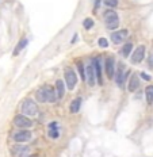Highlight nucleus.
Instances as JSON below:
<instances>
[{
    "label": "nucleus",
    "mask_w": 153,
    "mask_h": 157,
    "mask_svg": "<svg viewBox=\"0 0 153 157\" xmlns=\"http://www.w3.org/2000/svg\"><path fill=\"white\" fill-rule=\"evenodd\" d=\"M27 43H28V39L27 38H23V39H21L18 42V45H16V48H15V50H14V56H18L19 53H21V52L23 50V49L26 48V46H27Z\"/></svg>",
    "instance_id": "obj_17"
},
{
    "label": "nucleus",
    "mask_w": 153,
    "mask_h": 157,
    "mask_svg": "<svg viewBox=\"0 0 153 157\" xmlns=\"http://www.w3.org/2000/svg\"><path fill=\"white\" fill-rule=\"evenodd\" d=\"M49 127H58V123H57V122H53V123L49 125Z\"/></svg>",
    "instance_id": "obj_28"
},
{
    "label": "nucleus",
    "mask_w": 153,
    "mask_h": 157,
    "mask_svg": "<svg viewBox=\"0 0 153 157\" xmlns=\"http://www.w3.org/2000/svg\"><path fill=\"white\" fill-rule=\"evenodd\" d=\"M141 77H142L144 78V80H146V81H149V80H151V76H149V75H146V73H144V72H141Z\"/></svg>",
    "instance_id": "obj_25"
},
{
    "label": "nucleus",
    "mask_w": 153,
    "mask_h": 157,
    "mask_svg": "<svg viewBox=\"0 0 153 157\" xmlns=\"http://www.w3.org/2000/svg\"><path fill=\"white\" fill-rule=\"evenodd\" d=\"M77 68H79V72H80V76H81V78H84V80H85V66L83 65L81 61H77Z\"/></svg>",
    "instance_id": "obj_21"
},
{
    "label": "nucleus",
    "mask_w": 153,
    "mask_h": 157,
    "mask_svg": "<svg viewBox=\"0 0 153 157\" xmlns=\"http://www.w3.org/2000/svg\"><path fill=\"white\" fill-rule=\"evenodd\" d=\"M85 81L88 83L89 87H94L95 83H96V75H95V71H94L92 64H91V65L85 66Z\"/></svg>",
    "instance_id": "obj_10"
},
{
    "label": "nucleus",
    "mask_w": 153,
    "mask_h": 157,
    "mask_svg": "<svg viewBox=\"0 0 153 157\" xmlns=\"http://www.w3.org/2000/svg\"><path fill=\"white\" fill-rule=\"evenodd\" d=\"M100 7V0H95V10Z\"/></svg>",
    "instance_id": "obj_27"
},
{
    "label": "nucleus",
    "mask_w": 153,
    "mask_h": 157,
    "mask_svg": "<svg viewBox=\"0 0 153 157\" xmlns=\"http://www.w3.org/2000/svg\"><path fill=\"white\" fill-rule=\"evenodd\" d=\"M114 57L108 56L106 58V62H105V69H106V75H107L108 78H112L114 77V73H115V65H114Z\"/></svg>",
    "instance_id": "obj_11"
},
{
    "label": "nucleus",
    "mask_w": 153,
    "mask_h": 157,
    "mask_svg": "<svg viewBox=\"0 0 153 157\" xmlns=\"http://www.w3.org/2000/svg\"><path fill=\"white\" fill-rule=\"evenodd\" d=\"M11 153H12V157H27L30 155V146L18 144L11 148Z\"/></svg>",
    "instance_id": "obj_6"
},
{
    "label": "nucleus",
    "mask_w": 153,
    "mask_h": 157,
    "mask_svg": "<svg viewBox=\"0 0 153 157\" xmlns=\"http://www.w3.org/2000/svg\"><path fill=\"white\" fill-rule=\"evenodd\" d=\"M83 26H84L85 30H89V28L94 27V20H92L91 18H87L84 19V22H83Z\"/></svg>",
    "instance_id": "obj_22"
},
{
    "label": "nucleus",
    "mask_w": 153,
    "mask_h": 157,
    "mask_svg": "<svg viewBox=\"0 0 153 157\" xmlns=\"http://www.w3.org/2000/svg\"><path fill=\"white\" fill-rule=\"evenodd\" d=\"M76 41H77V34H73V38H72L71 42H72V43H75Z\"/></svg>",
    "instance_id": "obj_29"
},
{
    "label": "nucleus",
    "mask_w": 153,
    "mask_h": 157,
    "mask_svg": "<svg viewBox=\"0 0 153 157\" xmlns=\"http://www.w3.org/2000/svg\"><path fill=\"white\" fill-rule=\"evenodd\" d=\"M64 77H65V84H66V87H68V89H69V91H72V89L76 87V84H77V75H76V72H75L72 68H66L65 69V73H64Z\"/></svg>",
    "instance_id": "obj_4"
},
{
    "label": "nucleus",
    "mask_w": 153,
    "mask_h": 157,
    "mask_svg": "<svg viewBox=\"0 0 153 157\" xmlns=\"http://www.w3.org/2000/svg\"><path fill=\"white\" fill-rule=\"evenodd\" d=\"M14 123H15V126L21 127V129H30V127L33 126L31 119L28 118L27 115H23V114L15 115V118H14Z\"/></svg>",
    "instance_id": "obj_5"
},
{
    "label": "nucleus",
    "mask_w": 153,
    "mask_h": 157,
    "mask_svg": "<svg viewBox=\"0 0 153 157\" xmlns=\"http://www.w3.org/2000/svg\"><path fill=\"white\" fill-rule=\"evenodd\" d=\"M92 66H94L95 75H96V80L99 84H103V78H102V66H100V58L96 57V58L92 60Z\"/></svg>",
    "instance_id": "obj_12"
},
{
    "label": "nucleus",
    "mask_w": 153,
    "mask_h": 157,
    "mask_svg": "<svg viewBox=\"0 0 153 157\" xmlns=\"http://www.w3.org/2000/svg\"><path fill=\"white\" fill-rule=\"evenodd\" d=\"M138 87H140V78H138V75H131L130 80H129L128 83V89L130 92H135L138 89Z\"/></svg>",
    "instance_id": "obj_13"
},
{
    "label": "nucleus",
    "mask_w": 153,
    "mask_h": 157,
    "mask_svg": "<svg viewBox=\"0 0 153 157\" xmlns=\"http://www.w3.org/2000/svg\"><path fill=\"white\" fill-rule=\"evenodd\" d=\"M31 138V132L27 129H21L14 134V141L18 142V144H23V142L28 141Z\"/></svg>",
    "instance_id": "obj_7"
},
{
    "label": "nucleus",
    "mask_w": 153,
    "mask_h": 157,
    "mask_svg": "<svg viewBox=\"0 0 153 157\" xmlns=\"http://www.w3.org/2000/svg\"><path fill=\"white\" fill-rule=\"evenodd\" d=\"M103 3L107 7H111V8H115L118 5V0H103Z\"/></svg>",
    "instance_id": "obj_23"
},
{
    "label": "nucleus",
    "mask_w": 153,
    "mask_h": 157,
    "mask_svg": "<svg viewBox=\"0 0 153 157\" xmlns=\"http://www.w3.org/2000/svg\"><path fill=\"white\" fill-rule=\"evenodd\" d=\"M149 66H152L153 68V53L151 54V57H149Z\"/></svg>",
    "instance_id": "obj_26"
},
{
    "label": "nucleus",
    "mask_w": 153,
    "mask_h": 157,
    "mask_svg": "<svg viewBox=\"0 0 153 157\" xmlns=\"http://www.w3.org/2000/svg\"><path fill=\"white\" fill-rule=\"evenodd\" d=\"M129 76V72L128 73H123V69L122 68H118L117 71V78H115V81H117V84L119 87H123V83H125V80L128 78Z\"/></svg>",
    "instance_id": "obj_15"
},
{
    "label": "nucleus",
    "mask_w": 153,
    "mask_h": 157,
    "mask_svg": "<svg viewBox=\"0 0 153 157\" xmlns=\"http://www.w3.org/2000/svg\"><path fill=\"white\" fill-rule=\"evenodd\" d=\"M98 43H99L100 48H107V46H108V41L106 38H99V39H98Z\"/></svg>",
    "instance_id": "obj_24"
},
{
    "label": "nucleus",
    "mask_w": 153,
    "mask_h": 157,
    "mask_svg": "<svg viewBox=\"0 0 153 157\" xmlns=\"http://www.w3.org/2000/svg\"><path fill=\"white\" fill-rule=\"evenodd\" d=\"M144 57H145V46L141 45V46H138L134 52H133L130 60H131L133 64H140L141 61L144 60Z\"/></svg>",
    "instance_id": "obj_9"
},
{
    "label": "nucleus",
    "mask_w": 153,
    "mask_h": 157,
    "mask_svg": "<svg viewBox=\"0 0 153 157\" xmlns=\"http://www.w3.org/2000/svg\"><path fill=\"white\" fill-rule=\"evenodd\" d=\"M131 50H133V43L131 42H128V43H125V45H123L122 50H121V54H122L123 57H126V58H128V57L130 56Z\"/></svg>",
    "instance_id": "obj_18"
},
{
    "label": "nucleus",
    "mask_w": 153,
    "mask_h": 157,
    "mask_svg": "<svg viewBox=\"0 0 153 157\" xmlns=\"http://www.w3.org/2000/svg\"><path fill=\"white\" fill-rule=\"evenodd\" d=\"M103 19H105V23L107 26V28L110 30H114L119 26V18H118V14L112 10H107L103 15Z\"/></svg>",
    "instance_id": "obj_3"
},
{
    "label": "nucleus",
    "mask_w": 153,
    "mask_h": 157,
    "mask_svg": "<svg viewBox=\"0 0 153 157\" xmlns=\"http://www.w3.org/2000/svg\"><path fill=\"white\" fill-rule=\"evenodd\" d=\"M128 37H129V31L126 30V28H122V30L114 31V33L111 34V41L115 45H119V43H122Z\"/></svg>",
    "instance_id": "obj_8"
},
{
    "label": "nucleus",
    "mask_w": 153,
    "mask_h": 157,
    "mask_svg": "<svg viewBox=\"0 0 153 157\" xmlns=\"http://www.w3.org/2000/svg\"><path fill=\"white\" fill-rule=\"evenodd\" d=\"M56 91H57V98L62 99L65 94V84L62 80H57L56 81Z\"/></svg>",
    "instance_id": "obj_16"
},
{
    "label": "nucleus",
    "mask_w": 153,
    "mask_h": 157,
    "mask_svg": "<svg viewBox=\"0 0 153 157\" xmlns=\"http://www.w3.org/2000/svg\"><path fill=\"white\" fill-rule=\"evenodd\" d=\"M21 111L23 115H27V117H35L38 114V106L34 100L31 99H26L25 102L22 103L21 107Z\"/></svg>",
    "instance_id": "obj_2"
},
{
    "label": "nucleus",
    "mask_w": 153,
    "mask_h": 157,
    "mask_svg": "<svg viewBox=\"0 0 153 157\" xmlns=\"http://www.w3.org/2000/svg\"><path fill=\"white\" fill-rule=\"evenodd\" d=\"M145 95H146V102L149 104L153 103V85H148L145 89Z\"/></svg>",
    "instance_id": "obj_19"
},
{
    "label": "nucleus",
    "mask_w": 153,
    "mask_h": 157,
    "mask_svg": "<svg viewBox=\"0 0 153 157\" xmlns=\"http://www.w3.org/2000/svg\"><path fill=\"white\" fill-rule=\"evenodd\" d=\"M81 98H76L72 100L71 106H69V111L72 112V114H76V112L80 111V107H81Z\"/></svg>",
    "instance_id": "obj_14"
},
{
    "label": "nucleus",
    "mask_w": 153,
    "mask_h": 157,
    "mask_svg": "<svg viewBox=\"0 0 153 157\" xmlns=\"http://www.w3.org/2000/svg\"><path fill=\"white\" fill-rule=\"evenodd\" d=\"M49 137L50 138H58L60 137L58 127H49Z\"/></svg>",
    "instance_id": "obj_20"
},
{
    "label": "nucleus",
    "mask_w": 153,
    "mask_h": 157,
    "mask_svg": "<svg viewBox=\"0 0 153 157\" xmlns=\"http://www.w3.org/2000/svg\"><path fill=\"white\" fill-rule=\"evenodd\" d=\"M35 99L39 103H54L57 100V91L50 85H44L35 92Z\"/></svg>",
    "instance_id": "obj_1"
},
{
    "label": "nucleus",
    "mask_w": 153,
    "mask_h": 157,
    "mask_svg": "<svg viewBox=\"0 0 153 157\" xmlns=\"http://www.w3.org/2000/svg\"><path fill=\"white\" fill-rule=\"evenodd\" d=\"M27 157H34V156H27Z\"/></svg>",
    "instance_id": "obj_30"
}]
</instances>
